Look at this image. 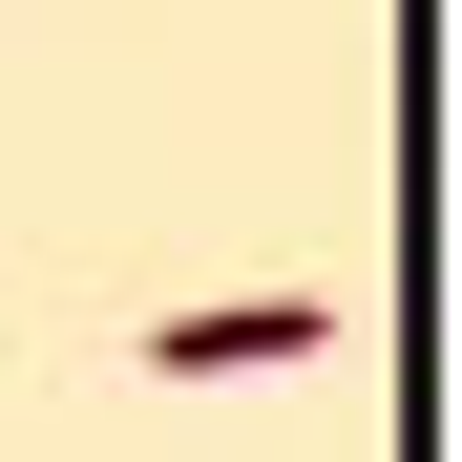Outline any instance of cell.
<instances>
[{"label": "cell", "mask_w": 462, "mask_h": 462, "mask_svg": "<svg viewBox=\"0 0 462 462\" xmlns=\"http://www.w3.org/2000/svg\"><path fill=\"white\" fill-rule=\"evenodd\" d=\"M253 357H337V294H231V316H147V378H253Z\"/></svg>", "instance_id": "1"}]
</instances>
